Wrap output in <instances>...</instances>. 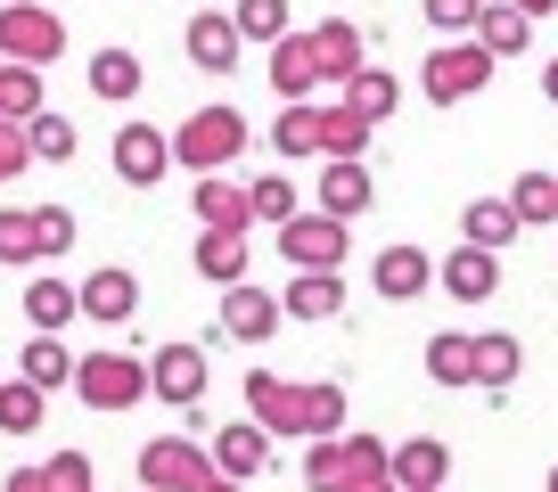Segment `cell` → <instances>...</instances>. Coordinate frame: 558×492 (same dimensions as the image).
<instances>
[{"label":"cell","mask_w":558,"mask_h":492,"mask_svg":"<svg viewBox=\"0 0 558 492\" xmlns=\"http://www.w3.org/2000/svg\"><path fill=\"white\" fill-rule=\"evenodd\" d=\"M246 419L263 435H296V443H329L345 427V386L329 378H271V369H246Z\"/></svg>","instance_id":"1"},{"label":"cell","mask_w":558,"mask_h":492,"mask_svg":"<svg viewBox=\"0 0 558 492\" xmlns=\"http://www.w3.org/2000/svg\"><path fill=\"white\" fill-rule=\"evenodd\" d=\"M386 443L378 435H362V427H345V435H329V443H313L304 452V484L313 492H353V484H369V476H386Z\"/></svg>","instance_id":"2"},{"label":"cell","mask_w":558,"mask_h":492,"mask_svg":"<svg viewBox=\"0 0 558 492\" xmlns=\"http://www.w3.org/2000/svg\"><path fill=\"white\" fill-rule=\"evenodd\" d=\"M66 58V17L41 9V0H9L0 9V66H58Z\"/></svg>","instance_id":"3"},{"label":"cell","mask_w":558,"mask_h":492,"mask_svg":"<svg viewBox=\"0 0 558 492\" xmlns=\"http://www.w3.org/2000/svg\"><path fill=\"white\" fill-rule=\"evenodd\" d=\"M239 148H246V115L239 107H197V115L173 132V164H190L197 181L222 173V164H239Z\"/></svg>","instance_id":"4"},{"label":"cell","mask_w":558,"mask_h":492,"mask_svg":"<svg viewBox=\"0 0 558 492\" xmlns=\"http://www.w3.org/2000/svg\"><path fill=\"white\" fill-rule=\"evenodd\" d=\"M485 83H493V58H485V41H476V34H460V41H444V50H427V66H418V90H427L436 107L476 99Z\"/></svg>","instance_id":"5"},{"label":"cell","mask_w":558,"mask_h":492,"mask_svg":"<svg viewBox=\"0 0 558 492\" xmlns=\"http://www.w3.org/2000/svg\"><path fill=\"white\" fill-rule=\"evenodd\" d=\"M74 394H83L90 410H132L140 394H148V361H140V353H83V361H74Z\"/></svg>","instance_id":"6"},{"label":"cell","mask_w":558,"mask_h":492,"mask_svg":"<svg viewBox=\"0 0 558 492\" xmlns=\"http://www.w3.org/2000/svg\"><path fill=\"white\" fill-rule=\"evenodd\" d=\"M214 484V452L190 435H157L140 452V492H206Z\"/></svg>","instance_id":"7"},{"label":"cell","mask_w":558,"mask_h":492,"mask_svg":"<svg viewBox=\"0 0 558 492\" xmlns=\"http://www.w3.org/2000/svg\"><path fill=\"white\" fill-rule=\"evenodd\" d=\"M353 246V222H329V213H296V222L279 230V255L296 271H337Z\"/></svg>","instance_id":"8"},{"label":"cell","mask_w":558,"mask_h":492,"mask_svg":"<svg viewBox=\"0 0 558 492\" xmlns=\"http://www.w3.org/2000/svg\"><path fill=\"white\" fill-rule=\"evenodd\" d=\"M206 378H214V369H206V345H181V336H173V345L148 353V394H157V403H181V410H190L197 394H206Z\"/></svg>","instance_id":"9"},{"label":"cell","mask_w":558,"mask_h":492,"mask_svg":"<svg viewBox=\"0 0 558 492\" xmlns=\"http://www.w3.org/2000/svg\"><path fill=\"white\" fill-rule=\"evenodd\" d=\"M165 164H173V132H148V123H123L116 132V181L123 189H157Z\"/></svg>","instance_id":"10"},{"label":"cell","mask_w":558,"mask_h":492,"mask_svg":"<svg viewBox=\"0 0 558 492\" xmlns=\"http://www.w3.org/2000/svg\"><path fill=\"white\" fill-rule=\"evenodd\" d=\"M74 296H83V320H99V329H123V320L140 312V280H132L123 263L83 271V287H74Z\"/></svg>","instance_id":"11"},{"label":"cell","mask_w":558,"mask_h":492,"mask_svg":"<svg viewBox=\"0 0 558 492\" xmlns=\"http://www.w3.org/2000/svg\"><path fill=\"white\" fill-rule=\"evenodd\" d=\"M181 50H190V66H206V74H230L239 66V25H230V9H197L190 25H181Z\"/></svg>","instance_id":"12"},{"label":"cell","mask_w":558,"mask_h":492,"mask_svg":"<svg viewBox=\"0 0 558 492\" xmlns=\"http://www.w3.org/2000/svg\"><path fill=\"white\" fill-rule=\"evenodd\" d=\"M279 320H288V312H279L271 287H222V320H214V329H222L230 345H263Z\"/></svg>","instance_id":"13"},{"label":"cell","mask_w":558,"mask_h":492,"mask_svg":"<svg viewBox=\"0 0 558 492\" xmlns=\"http://www.w3.org/2000/svg\"><path fill=\"white\" fill-rule=\"evenodd\" d=\"M369 280H378L386 304H411V296H427V287H436V255L402 238V246H386L378 263H369Z\"/></svg>","instance_id":"14"},{"label":"cell","mask_w":558,"mask_h":492,"mask_svg":"<svg viewBox=\"0 0 558 492\" xmlns=\"http://www.w3.org/2000/svg\"><path fill=\"white\" fill-rule=\"evenodd\" d=\"M214 476H230V484H246V476H263L271 468V435H263L255 419H239V427H214Z\"/></svg>","instance_id":"15"},{"label":"cell","mask_w":558,"mask_h":492,"mask_svg":"<svg viewBox=\"0 0 558 492\" xmlns=\"http://www.w3.org/2000/svg\"><path fill=\"white\" fill-rule=\"evenodd\" d=\"M313 83H320L313 34H288V41H271V90H279V107H313Z\"/></svg>","instance_id":"16"},{"label":"cell","mask_w":558,"mask_h":492,"mask_svg":"<svg viewBox=\"0 0 558 492\" xmlns=\"http://www.w3.org/2000/svg\"><path fill=\"white\" fill-rule=\"evenodd\" d=\"M190 206H197V230H222V238H246V222H255V206H246V189L230 173H206Z\"/></svg>","instance_id":"17"},{"label":"cell","mask_w":558,"mask_h":492,"mask_svg":"<svg viewBox=\"0 0 558 492\" xmlns=\"http://www.w3.org/2000/svg\"><path fill=\"white\" fill-rule=\"evenodd\" d=\"M279 312L288 320H345V280L337 271H296L279 287Z\"/></svg>","instance_id":"18"},{"label":"cell","mask_w":558,"mask_h":492,"mask_svg":"<svg viewBox=\"0 0 558 492\" xmlns=\"http://www.w3.org/2000/svg\"><path fill=\"white\" fill-rule=\"evenodd\" d=\"M313 197H320V213H329V222H362V213L378 206V181H369V164H329Z\"/></svg>","instance_id":"19"},{"label":"cell","mask_w":558,"mask_h":492,"mask_svg":"<svg viewBox=\"0 0 558 492\" xmlns=\"http://www.w3.org/2000/svg\"><path fill=\"white\" fill-rule=\"evenodd\" d=\"M386 476H395V492H444V476H452V452H444L436 435H411L395 459H386Z\"/></svg>","instance_id":"20"},{"label":"cell","mask_w":558,"mask_h":492,"mask_svg":"<svg viewBox=\"0 0 558 492\" xmlns=\"http://www.w3.org/2000/svg\"><path fill=\"white\" fill-rule=\"evenodd\" d=\"M518 206H509V197H469V206H460V246H485V255H501L509 238H518Z\"/></svg>","instance_id":"21"},{"label":"cell","mask_w":558,"mask_h":492,"mask_svg":"<svg viewBox=\"0 0 558 492\" xmlns=\"http://www.w3.org/2000/svg\"><path fill=\"white\" fill-rule=\"evenodd\" d=\"M25 320H34V336H58V329H74L83 320V296H74V280H25Z\"/></svg>","instance_id":"22"},{"label":"cell","mask_w":558,"mask_h":492,"mask_svg":"<svg viewBox=\"0 0 558 492\" xmlns=\"http://www.w3.org/2000/svg\"><path fill=\"white\" fill-rule=\"evenodd\" d=\"M444 287H452L460 304H485L493 287H501V255H485V246H452L444 255V271H436Z\"/></svg>","instance_id":"23"},{"label":"cell","mask_w":558,"mask_h":492,"mask_svg":"<svg viewBox=\"0 0 558 492\" xmlns=\"http://www.w3.org/2000/svg\"><path fill=\"white\" fill-rule=\"evenodd\" d=\"M313 58H320V83H337V90H345L353 74H362V25H345V17L313 25Z\"/></svg>","instance_id":"24"},{"label":"cell","mask_w":558,"mask_h":492,"mask_svg":"<svg viewBox=\"0 0 558 492\" xmlns=\"http://www.w3.org/2000/svg\"><path fill=\"white\" fill-rule=\"evenodd\" d=\"M518 369H525V353H518V336H509V329L476 336V394H509V386H518Z\"/></svg>","instance_id":"25"},{"label":"cell","mask_w":558,"mask_h":492,"mask_svg":"<svg viewBox=\"0 0 558 492\" xmlns=\"http://www.w3.org/2000/svg\"><path fill=\"white\" fill-rule=\"evenodd\" d=\"M427 378H436V386H476V336L469 329L427 336Z\"/></svg>","instance_id":"26"},{"label":"cell","mask_w":558,"mask_h":492,"mask_svg":"<svg viewBox=\"0 0 558 492\" xmlns=\"http://www.w3.org/2000/svg\"><path fill=\"white\" fill-rule=\"evenodd\" d=\"M197 280L214 287H246V238H222V230H197Z\"/></svg>","instance_id":"27"},{"label":"cell","mask_w":558,"mask_h":492,"mask_svg":"<svg viewBox=\"0 0 558 492\" xmlns=\"http://www.w3.org/2000/svg\"><path fill=\"white\" fill-rule=\"evenodd\" d=\"M337 99H345V107H353V115H362V123H369V132H378V123H386V115H395V99H402V83H395V74H386V66H362V74H353V83H345V90H337Z\"/></svg>","instance_id":"28"},{"label":"cell","mask_w":558,"mask_h":492,"mask_svg":"<svg viewBox=\"0 0 558 492\" xmlns=\"http://www.w3.org/2000/svg\"><path fill=\"white\" fill-rule=\"evenodd\" d=\"M17 378H25V386H41V394H50V386H74V353L58 345V336H25Z\"/></svg>","instance_id":"29"},{"label":"cell","mask_w":558,"mask_h":492,"mask_svg":"<svg viewBox=\"0 0 558 492\" xmlns=\"http://www.w3.org/2000/svg\"><path fill=\"white\" fill-rule=\"evenodd\" d=\"M525 34H534V17H518L509 0H485V9H476V41H485V58H518Z\"/></svg>","instance_id":"30"},{"label":"cell","mask_w":558,"mask_h":492,"mask_svg":"<svg viewBox=\"0 0 558 492\" xmlns=\"http://www.w3.org/2000/svg\"><path fill=\"white\" fill-rule=\"evenodd\" d=\"M320 148H329V164H362V148H369V123L353 115L345 99H329V107H320Z\"/></svg>","instance_id":"31"},{"label":"cell","mask_w":558,"mask_h":492,"mask_svg":"<svg viewBox=\"0 0 558 492\" xmlns=\"http://www.w3.org/2000/svg\"><path fill=\"white\" fill-rule=\"evenodd\" d=\"M140 74H148V66H140V58L132 50H123V41H107V50H90V90H99V99H132V90H140Z\"/></svg>","instance_id":"32"},{"label":"cell","mask_w":558,"mask_h":492,"mask_svg":"<svg viewBox=\"0 0 558 492\" xmlns=\"http://www.w3.org/2000/svg\"><path fill=\"white\" fill-rule=\"evenodd\" d=\"M230 25H239V41H263V50L296 34V25H288V0H239V9H230Z\"/></svg>","instance_id":"33"},{"label":"cell","mask_w":558,"mask_h":492,"mask_svg":"<svg viewBox=\"0 0 558 492\" xmlns=\"http://www.w3.org/2000/svg\"><path fill=\"white\" fill-rule=\"evenodd\" d=\"M41 419H50L41 386H25V378H0V435H34Z\"/></svg>","instance_id":"34"},{"label":"cell","mask_w":558,"mask_h":492,"mask_svg":"<svg viewBox=\"0 0 558 492\" xmlns=\"http://www.w3.org/2000/svg\"><path fill=\"white\" fill-rule=\"evenodd\" d=\"M246 206H255V222H271V230H288L304 213V197H296V181L288 173H263L255 189H246Z\"/></svg>","instance_id":"35"},{"label":"cell","mask_w":558,"mask_h":492,"mask_svg":"<svg viewBox=\"0 0 558 492\" xmlns=\"http://www.w3.org/2000/svg\"><path fill=\"white\" fill-rule=\"evenodd\" d=\"M509 206H518V222H558V173H518Z\"/></svg>","instance_id":"36"},{"label":"cell","mask_w":558,"mask_h":492,"mask_svg":"<svg viewBox=\"0 0 558 492\" xmlns=\"http://www.w3.org/2000/svg\"><path fill=\"white\" fill-rule=\"evenodd\" d=\"M25 148H34L41 164H66V157H74L83 140H74V123H66V115H50V107H41V115L25 123Z\"/></svg>","instance_id":"37"},{"label":"cell","mask_w":558,"mask_h":492,"mask_svg":"<svg viewBox=\"0 0 558 492\" xmlns=\"http://www.w3.org/2000/svg\"><path fill=\"white\" fill-rule=\"evenodd\" d=\"M271 140H279V157H313L320 148V107H279Z\"/></svg>","instance_id":"38"},{"label":"cell","mask_w":558,"mask_h":492,"mask_svg":"<svg viewBox=\"0 0 558 492\" xmlns=\"http://www.w3.org/2000/svg\"><path fill=\"white\" fill-rule=\"evenodd\" d=\"M0 263H41V238H34V206H0Z\"/></svg>","instance_id":"39"},{"label":"cell","mask_w":558,"mask_h":492,"mask_svg":"<svg viewBox=\"0 0 558 492\" xmlns=\"http://www.w3.org/2000/svg\"><path fill=\"white\" fill-rule=\"evenodd\" d=\"M34 238H41V263L74 255V213L66 206H34Z\"/></svg>","instance_id":"40"},{"label":"cell","mask_w":558,"mask_h":492,"mask_svg":"<svg viewBox=\"0 0 558 492\" xmlns=\"http://www.w3.org/2000/svg\"><path fill=\"white\" fill-rule=\"evenodd\" d=\"M41 484H50V492H90V459H83V452L41 459Z\"/></svg>","instance_id":"41"},{"label":"cell","mask_w":558,"mask_h":492,"mask_svg":"<svg viewBox=\"0 0 558 492\" xmlns=\"http://www.w3.org/2000/svg\"><path fill=\"white\" fill-rule=\"evenodd\" d=\"M476 9H485V0H427V25H436V34H476Z\"/></svg>","instance_id":"42"},{"label":"cell","mask_w":558,"mask_h":492,"mask_svg":"<svg viewBox=\"0 0 558 492\" xmlns=\"http://www.w3.org/2000/svg\"><path fill=\"white\" fill-rule=\"evenodd\" d=\"M25 164H34V148H25V123H0V189H9Z\"/></svg>","instance_id":"43"},{"label":"cell","mask_w":558,"mask_h":492,"mask_svg":"<svg viewBox=\"0 0 558 492\" xmlns=\"http://www.w3.org/2000/svg\"><path fill=\"white\" fill-rule=\"evenodd\" d=\"M0 492H50V484H41V468H17V476H9Z\"/></svg>","instance_id":"44"},{"label":"cell","mask_w":558,"mask_h":492,"mask_svg":"<svg viewBox=\"0 0 558 492\" xmlns=\"http://www.w3.org/2000/svg\"><path fill=\"white\" fill-rule=\"evenodd\" d=\"M509 9H518V17H550L558 0H509Z\"/></svg>","instance_id":"45"},{"label":"cell","mask_w":558,"mask_h":492,"mask_svg":"<svg viewBox=\"0 0 558 492\" xmlns=\"http://www.w3.org/2000/svg\"><path fill=\"white\" fill-rule=\"evenodd\" d=\"M542 99L558 107V58H550V66H542Z\"/></svg>","instance_id":"46"},{"label":"cell","mask_w":558,"mask_h":492,"mask_svg":"<svg viewBox=\"0 0 558 492\" xmlns=\"http://www.w3.org/2000/svg\"><path fill=\"white\" fill-rule=\"evenodd\" d=\"M9 83H17V66H0V123H9Z\"/></svg>","instance_id":"47"},{"label":"cell","mask_w":558,"mask_h":492,"mask_svg":"<svg viewBox=\"0 0 558 492\" xmlns=\"http://www.w3.org/2000/svg\"><path fill=\"white\" fill-rule=\"evenodd\" d=\"M206 492H246V484H230V476H214V484H206Z\"/></svg>","instance_id":"48"},{"label":"cell","mask_w":558,"mask_h":492,"mask_svg":"<svg viewBox=\"0 0 558 492\" xmlns=\"http://www.w3.org/2000/svg\"><path fill=\"white\" fill-rule=\"evenodd\" d=\"M542 492H558V468H550V476H542Z\"/></svg>","instance_id":"49"},{"label":"cell","mask_w":558,"mask_h":492,"mask_svg":"<svg viewBox=\"0 0 558 492\" xmlns=\"http://www.w3.org/2000/svg\"><path fill=\"white\" fill-rule=\"evenodd\" d=\"M0 9H9V0H0Z\"/></svg>","instance_id":"50"}]
</instances>
